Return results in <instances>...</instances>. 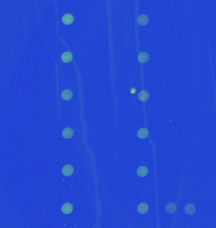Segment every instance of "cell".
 <instances>
[{"label": "cell", "mask_w": 216, "mask_h": 228, "mask_svg": "<svg viewBox=\"0 0 216 228\" xmlns=\"http://www.w3.org/2000/svg\"><path fill=\"white\" fill-rule=\"evenodd\" d=\"M73 97V93L70 90L65 89L62 93V98L65 101H68L71 100Z\"/></svg>", "instance_id": "obj_11"}, {"label": "cell", "mask_w": 216, "mask_h": 228, "mask_svg": "<svg viewBox=\"0 0 216 228\" xmlns=\"http://www.w3.org/2000/svg\"><path fill=\"white\" fill-rule=\"evenodd\" d=\"M137 22L139 25L144 26L148 23V17L146 15H141L138 17Z\"/></svg>", "instance_id": "obj_4"}, {"label": "cell", "mask_w": 216, "mask_h": 228, "mask_svg": "<svg viewBox=\"0 0 216 228\" xmlns=\"http://www.w3.org/2000/svg\"><path fill=\"white\" fill-rule=\"evenodd\" d=\"M74 167L70 165H66L64 166L62 169L63 175L66 176V177L72 175L73 173H74Z\"/></svg>", "instance_id": "obj_1"}, {"label": "cell", "mask_w": 216, "mask_h": 228, "mask_svg": "<svg viewBox=\"0 0 216 228\" xmlns=\"http://www.w3.org/2000/svg\"><path fill=\"white\" fill-rule=\"evenodd\" d=\"M148 135V132L147 129L141 128L138 129L137 132V136L140 139H145Z\"/></svg>", "instance_id": "obj_14"}, {"label": "cell", "mask_w": 216, "mask_h": 228, "mask_svg": "<svg viewBox=\"0 0 216 228\" xmlns=\"http://www.w3.org/2000/svg\"><path fill=\"white\" fill-rule=\"evenodd\" d=\"M74 20V18L71 14H65L62 17V22L65 25H70Z\"/></svg>", "instance_id": "obj_3"}, {"label": "cell", "mask_w": 216, "mask_h": 228, "mask_svg": "<svg viewBox=\"0 0 216 228\" xmlns=\"http://www.w3.org/2000/svg\"><path fill=\"white\" fill-rule=\"evenodd\" d=\"M136 174H137L139 177H145L148 174V169L145 166H141L138 168L137 171H136Z\"/></svg>", "instance_id": "obj_10"}, {"label": "cell", "mask_w": 216, "mask_h": 228, "mask_svg": "<svg viewBox=\"0 0 216 228\" xmlns=\"http://www.w3.org/2000/svg\"><path fill=\"white\" fill-rule=\"evenodd\" d=\"M176 209H177V206H176V205L175 203L173 202L169 203L168 204H167L166 206V212L170 214H174V213L176 211Z\"/></svg>", "instance_id": "obj_9"}, {"label": "cell", "mask_w": 216, "mask_h": 228, "mask_svg": "<svg viewBox=\"0 0 216 228\" xmlns=\"http://www.w3.org/2000/svg\"><path fill=\"white\" fill-rule=\"evenodd\" d=\"M149 97H150V96H149V94L147 92V91H144V90L141 91L138 95V100H140V101L143 102L147 101V100L149 99Z\"/></svg>", "instance_id": "obj_8"}, {"label": "cell", "mask_w": 216, "mask_h": 228, "mask_svg": "<svg viewBox=\"0 0 216 228\" xmlns=\"http://www.w3.org/2000/svg\"><path fill=\"white\" fill-rule=\"evenodd\" d=\"M73 59L72 54L70 52H65L62 55V60L65 63H70Z\"/></svg>", "instance_id": "obj_13"}, {"label": "cell", "mask_w": 216, "mask_h": 228, "mask_svg": "<svg viewBox=\"0 0 216 228\" xmlns=\"http://www.w3.org/2000/svg\"><path fill=\"white\" fill-rule=\"evenodd\" d=\"M148 211V205L145 203H141L137 207V211L140 214H145Z\"/></svg>", "instance_id": "obj_5"}, {"label": "cell", "mask_w": 216, "mask_h": 228, "mask_svg": "<svg viewBox=\"0 0 216 228\" xmlns=\"http://www.w3.org/2000/svg\"><path fill=\"white\" fill-rule=\"evenodd\" d=\"M62 211L65 214H70L73 211V206L69 203H66L62 207Z\"/></svg>", "instance_id": "obj_6"}, {"label": "cell", "mask_w": 216, "mask_h": 228, "mask_svg": "<svg viewBox=\"0 0 216 228\" xmlns=\"http://www.w3.org/2000/svg\"><path fill=\"white\" fill-rule=\"evenodd\" d=\"M74 130L70 127H66L63 130L62 135L65 139H70L74 135Z\"/></svg>", "instance_id": "obj_7"}, {"label": "cell", "mask_w": 216, "mask_h": 228, "mask_svg": "<svg viewBox=\"0 0 216 228\" xmlns=\"http://www.w3.org/2000/svg\"><path fill=\"white\" fill-rule=\"evenodd\" d=\"M185 212L187 215H192L196 212V207L192 203H189L185 207Z\"/></svg>", "instance_id": "obj_2"}, {"label": "cell", "mask_w": 216, "mask_h": 228, "mask_svg": "<svg viewBox=\"0 0 216 228\" xmlns=\"http://www.w3.org/2000/svg\"><path fill=\"white\" fill-rule=\"evenodd\" d=\"M138 60L140 62L142 63H146L149 60V55L146 52H141L138 55Z\"/></svg>", "instance_id": "obj_12"}]
</instances>
